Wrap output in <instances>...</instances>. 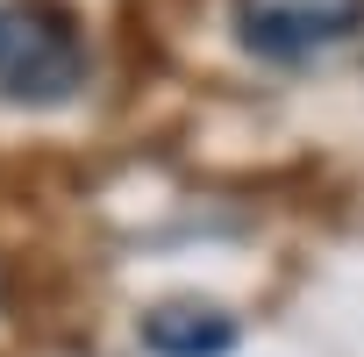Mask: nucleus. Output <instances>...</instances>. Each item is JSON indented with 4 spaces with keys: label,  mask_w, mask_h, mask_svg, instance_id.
<instances>
[{
    "label": "nucleus",
    "mask_w": 364,
    "mask_h": 357,
    "mask_svg": "<svg viewBox=\"0 0 364 357\" xmlns=\"http://www.w3.org/2000/svg\"><path fill=\"white\" fill-rule=\"evenodd\" d=\"M86 79V36L58 8L0 0V93L15 100H72Z\"/></svg>",
    "instance_id": "f257e3e1"
},
{
    "label": "nucleus",
    "mask_w": 364,
    "mask_h": 357,
    "mask_svg": "<svg viewBox=\"0 0 364 357\" xmlns=\"http://www.w3.org/2000/svg\"><path fill=\"white\" fill-rule=\"evenodd\" d=\"M229 22L257 65H307L364 29V0H236Z\"/></svg>",
    "instance_id": "f03ea898"
},
{
    "label": "nucleus",
    "mask_w": 364,
    "mask_h": 357,
    "mask_svg": "<svg viewBox=\"0 0 364 357\" xmlns=\"http://www.w3.org/2000/svg\"><path fill=\"white\" fill-rule=\"evenodd\" d=\"M243 343V321L200 293H178V300H157L143 314V350L150 357H236Z\"/></svg>",
    "instance_id": "7ed1b4c3"
}]
</instances>
